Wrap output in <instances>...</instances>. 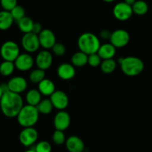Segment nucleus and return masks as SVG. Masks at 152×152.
Listing matches in <instances>:
<instances>
[{"instance_id": "nucleus-5", "label": "nucleus", "mask_w": 152, "mask_h": 152, "mask_svg": "<svg viewBox=\"0 0 152 152\" xmlns=\"http://www.w3.org/2000/svg\"><path fill=\"white\" fill-rule=\"evenodd\" d=\"M20 47L17 43L12 40L5 42L0 49V55L4 61L14 62L20 55Z\"/></svg>"}, {"instance_id": "nucleus-1", "label": "nucleus", "mask_w": 152, "mask_h": 152, "mask_svg": "<svg viewBox=\"0 0 152 152\" xmlns=\"http://www.w3.org/2000/svg\"><path fill=\"white\" fill-rule=\"evenodd\" d=\"M23 106V100L20 94L8 90L4 92L0 99L1 110L8 118L17 117Z\"/></svg>"}, {"instance_id": "nucleus-28", "label": "nucleus", "mask_w": 152, "mask_h": 152, "mask_svg": "<svg viewBox=\"0 0 152 152\" xmlns=\"http://www.w3.org/2000/svg\"><path fill=\"white\" fill-rule=\"evenodd\" d=\"M45 76H46V72L44 70L37 68L31 72L30 75H29V80L33 84H38L40 81L44 79Z\"/></svg>"}, {"instance_id": "nucleus-30", "label": "nucleus", "mask_w": 152, "mask_h": 152, "mask_svg": "<svg viewBox=\"0 0 152 152\" xmlns=\"http://www.w3.org/2000/svg\"><path fill=\"white\" fill-rule=\"evenodd\" d=\"M52 140H53L54 143L58 145H61L64 144L66 140L64 131L55 130L52 134Z\"/></svg>"}, {"instance_id": "nucleus-16", "label": "nucleus", "mask_w": 152, "mask_h": 152, "mask_svg": "<svg viewBox=\"0 0 152 152\" xmlns=\"http://www.w3.org/2000/svg\"><path fill=\"white\" fill-rule=\"evenodd\" d=\"M66 147L69 152H83L84 150V142L79 137L70 136L66 140Z\"/></svg>"}, {"instance_id": "nucleus-23", "label": "nucleus", "mask_w": 152, "mask_h": 152, "mask_svg": "<svg viewBox=\"0 0 152 152\" xmlns=\"http://www.w3.org/2000/svg\"><path fill=\"white\" fill-rule=\"evenodd\" d=\"M133 13L138 16H143L148 11V5L144 0H137L132 5Z\"/></svg>"}, {"instance_id": "nucleus-38", "label": "nucleus", "mask_w": 152, "mask_h": 152, "mask_svg": "<svg viewBox=\"0 0 152 152\" xmlns=\"http://www.w3.org/2000/svg\"><path fill=\"white\" fill-rule=\"evenodd\" d=\"M3 93H4V90L3 89H2V85H0V99H1V98H2V95H3Z\"/></svg>"}, {"instance_id": "nucleus-27", "label": "nucleus", "mask_w": 152, "mask_h": 152, "mask_svg": "<svg viewBox=\"0 0 152 152\" xmlns=\"http://www.w3.org/2000/svg\"><path fill=\"white\" fill-rule=\"evenodd\" d=\"M15 68L14 62L4 61L0 64V74L3 76H9L13 74Z\"/></svg>"}, {"instance_id": "nucleus-8", "label": "nucleus", "mask_w": 152, "mask_h": 152, "mask_svg": "<svg viewBox=\"0 0 152 152\" xmlns=\"http://www.w3.org/2000/svg\"><path fill=\"white\" fill-rule=\"evenodd\" d=\"M113 14L116 20L119 21H126L131 18L134 13L131 5H128L125 2H121L114 6Z\"/></svg>"}, {"instance_id": "nucleus-31", "label": "nucleus", "mask_w": 152, "mask_h": 152, "mask_svg": "<svg viewBox=\"0 0 152 152\" xmlns=\"http://www.w3.org/2000/svg\"><path fill=\"white\" fill-rule=\"evenodd\" d=\"M34 151L36 152H52V145L47 141H40L35 145Z\"/></svg>"}, {"instance_id": "nucleus-36", "label": "nucleus", "mask_w": 152, "mask_h": 152, "mask_svg": "<svg viewBox=\"0 0 152 152\" xmlns=\"http://www.w3.org/2000/svg\"><path fill=\"white\" fill-rule=\"evenodd\" d=\"M111 36V32H110L108 30H103L100 32L101 38L104 40H110Z\"/></svg>"}, {"instance_id": "nucleus-13", "label": "nucleus", "mask_w": 152, "mask_h": 152, "mask_svg": "<svg viewBox=\"0 0 152 152\" xmlns=\"http://www.w3.org/2000/svg\"><path fill=\"white\" fill-rule=\"evenodd\" d=\"M40 46L45 49H52L56 43V37L52 31L50 29H43L41 32L38 34Z\"/></svg>"}, {"instance_id": "nucleus-34", "label": "nucleus", "mask_w": 152, "mask_h": 152, "mask_svg": "<svg viewBox=\"0 0 152 152\" xmlns=\"http://www.w3.org/2000/svg\"><path fill=\"white\" fill-rule=\"evenodd\" d=\"M52 52L57 56H62L66 53V47L63 43H56L52 48Z\"/></svg>"}, {"instance_id": "nucleus-9", "label": "nucleus", "mask_w": 152, "mask_h": 152, "mask_svg": "<svg viewBox=\"0 0 152 152\" xmlns=\"http://www.w3.org/2000/svg\"><path fill=\"white\" fill-rule=\"evenodd\" d=\"M38 139V132L33 127L24 128L19 135L20 143L26 147H29L37 142Z\"/></svg>"}, {"instance_id": "nucleus-11", "label": "nucleus", "mask_w": 152, "mask_h": 152, "mask_svg": "<svg viewBox=\"0 0 152 152\" xmlns=\"http://www.w3.org/2000/svg\"><path fill=\"white\" fill-rule=\"evenodd\" d=\"M71 124L70 115L65 110H59L54 118V126L55 129L65 131Z\"/></svg>"}, {"instance_id": "nucleus-14", "label": "nucleus", "mask_w": 152, "mask_h": 152, "mask_svg": "<svg viewBox=\"0 0 152 152\" xmlns=\"http://www.w3.org/2000/svg\"><path fill=\"white\" fill-rule=\"evenodd\" d=\"M7 87H8V90L10 91L20 94L26 90L28 87V82L21 76H16V77L11 78L8 81Z\"/></svg>"}, {"instance_id": "nucleus-2", "label": "nucleus", "mask_w": 152, "mask_h": 152, "mask_svg": "<svg viewBox=\"0 0 152 152\" xmlns=\"http://www.w3.org/2000/svg\"><path fill=\"white\" fill-rule=\"evenodd\" d=\"M121 70L125 75L131 77L139 75L144 70L145 64L140 58L134 56L121 58L119 59Z\"/></svg>"}, {"instance_id": "nucleus-24", "label": "nucleus", "mask_w": 152, "mask_h": 152, "mask_svg": "<svg viewBox=\"0 0 152 152\" xmlns=\"http://www.w3.org/2000/svg\"><path fill=\"white\" fill-rule=\"evenodd\" d=\"M17 23V25H18L19 29L24 34H26L29 33V32H31L32 28H33V25L34 22L32 20L31 18L26 16V17L22 18L21 20H20Z\"/></svg>"}, {"instance_id": "nucleus-21", "label": "nucleus", "mask_w": 152, "mask_h": 152, "mask_svg": "<svg viewBox=\"0 0 152 152\" xmlns=\"http://www.w3.org/2000/svg\"><path fill=\"white\" fill-rule=\"evenodd\" d=\"M72 64L75 67H82L88 63V55L84 52H77L72 56Z\"/></svg>"}, {"instance_id": "nucleus-25", "label": "nucleus", "mask_w": 152, "mask_h": 152, "mask_svg": "<svg viewBox=\"0 0 152 152\" xmlns=\"http://www.w3.org/2000/svg\"><path fill=\"white\" fill-rule=\"evenodd\" d=\"M53 104L50 99H45L40 101V102L37 104V108L39 113L43 115H48L51 113V112L53 110Z\"/></svg>"}, {"instance_id": "nucleus-15", "label": "nucleus", "mask_w": 152, "mask_h": 152, "mask_svg": "<svg viewBox=\"0 0 152 152\" xmlns=\"http://www.w3.org/2000/svg\"><path fill=\"white\" fill-rule=\"evenodd\" d=\"M35 63L38 68L45 71L50 68L52 66V63H53V56L49 51H41L37 55Z\"/></svg>"}, {"instance_id": "nucleus-37", "label": "nucleus", "mask_w": 152, "mask_h": 152, "mask_svg": "<svg viewBox=\"0 0 152 152\" xmlns=\"http://www.w3.org/2000/svg\"><path fill=\"white\" fill-rule=\"evenodd\" d=\"M136 1H137V0H125V2L126 4H128V5L132 6V5L135 3Z\"/></svg>"}, {"instance_id": "nucleus-26", "label": "nucleus", "mask_w": 152, "mask_h": 152, "mask_svg": "<svg viewBox=\"0 0 152 152\" xmlns=\"http://www.w3.org/2000/svg\"><path fill=\"white\" fill-rule=\"evenodd\" d=\"M101 70L105 74H110L113 72L116 68V62L113 59L103 60L101 63Z\"/></svg>"}, {"instance_id": "nucleus-19", "label": "nucleus", "mask_w": 152, "mask_h": 152, "mask_svg": "<svg viewBox=\"0 0 152 152\" xmlns=\"http://www.w3.org/2000/svg\"><path fill=\"white\" fill-rule=\"evenodd\" d=\"M38 90L41 95L50 96L55 91V85L53 81L48 78H44L38 84Z\"/></svg>"}, {"instance_id": "nucleus-6", "label": "nucleus", "mask_w": 152, "mask_h": 152, "mask_svg": "<svg viewBox=\"0 0 152 152\" xmlns=\"http://www.w3.org/2000/svg\"><path fill=\"white\" fill-rule=\"evenodd\" d=\"M130 37L129 33L124 29H117L111 33L110 43L116 49H120L126 46L129 43Z\"/></svg>"}, {"instance_id": "nucleus-20", "label": "nucleus", "mask_w": 152, "mask_h": 152, "mask_svg": "<svg viewBox=\"0 0 152 152\" xmlns=\"http://www.w3.org/2000/svg\"><path fill=\"white\" fill-rule=\"evenodd\" d=\"M14 20L11 12L8 11H0V30H8L12 26Z\"/></svg>"}, {"instance_id": "nucleus-4", "label": "nucleus", "mask_w": 152, "mask_h": 152, "mask_svg": "<svg viewBox=\"0 0 152 152\" xmlns=\"http://www.w3.org/2000/svg\"><path fill=\"white\" fill-rule=\"evenodd\" d=\"M40 113L37 108L32 105H24L17 116V122L23 128L33 127L39 119Z\"/></svg>"}, {"instance_id": "nucleus-18", "label": "nucleus", "mask_w": 152, "mask_h": 152, "mask_svg": "<svg viewBox=\"0 0 152 152\" xmlns=\"http://www.w3.org/2000/svg\"><path fill=\"white\" fill-rule=\"evenodd\" d=\"M116 48L109 43L101 45L97 53L102 60L112 59L116 55Z\"/></svg>"}, {"instance_id": "nucleus-35", "label": "nucleus", "mask_w": 152, "mask_h": 152, "mask_svg": "<svg viewBox=\"0 0 152 152\" xmlns=\"http://www.w3.org/2000/svg\"><path fill=\"white\" fill-rule=\"evenodd\" d=\"M43 31V27H42V25L40 24V23L38 22H36V23H34L33 28H32V33L35 34H39L40 32Z\"/></svg>"}, {"instance_id": "nucleus-29", "label": "nucleus", "mask_w": 152, "mask_h": 152, "mask_svg": "<svg viewBox=\"0 0 152 152\" xmlns=\"http://www.w3.org/2000/svg\"><path fill=\"white\" fill-rule=\"evenodd\" d=\"M10 12H11L14 21L18 22L22 18L26 17V11H25V8L23 6H21V5H17Z\"/></svg>"}, {"instance_id": "nucleus-3", "label": "nucleus", "mask_w": 152, "mask_h": 152, "mask_svg": "<svg viewBox=\"0 0 152 152\" xmlns=\"http://www.w3.org/2000/svg\"><path fill=\"white\" fill-rule=\"evenodd\" d=\"M78 46L81 52L89 55L97 53L101 43L96 34L90 32H86L80 35L78 40Z\"/></svg>"}, {"instance_id": "nucleus-17", "label": "nucleus", "mask_w": 152, "mask_h": 152, "mask_svg": "<svg viewBox=\"0 0 152 152\" xmlns=\"http://www.w3.org/2000/svg\"><path fill=\"white\" fill-rule=\"evenodd\" d=\"M57 73L60 78L64 81H69L74 78L76 72L72 64L69 63H63L58 66Z\"/></svg>"}, {"instance_id": "nucleus-39", "label": "nucleus", "mask_w": 152, "mask_h": 152, "mask_svg": "<svg viewBox=\"0 0 152 152\" xmlns=\"http://www.w3.org/2000/svg\"><path fill=\"white\" fill-rule=\"evenodd\" d=\"M103 1L105 2H107V3H110V2H114L115 0H103Z\"/></svg>"}, {"instance_id": "nucleus-12", "label": "nucleus", "mask_w": 152, "mask_h": 152, "mask_svg": "<svg viewBox=\"0 0 152 152\" xmlns=\"http://www.w3.org/2000/svg\"><path fill=\"white\" fill-rule=\"evenodd\" d=\"M14 63L17 69L22 72H26L33 67L34 60L29 53H23L20 54Z\"/></svg>"}, {"instance_id": "nucleus-33", "label": "nucleus", "mask_w": 152, "mask_h": 152, "mask_svg": "<svg viewBox=\"0 0 152 152\" xmlns=\"http://www.w3.org/2000/svg\"><path fill=\"white\" fill-rule=\"evenodd\" d=\"M0 4L3 10L11 11L17 5V0H0Z\"/></svg>"}, {"instance_id": "nucleus-10", "label": "nucleus", "mask_w": 152, "mask_h": 152, "mask_svg": "<svg viewBox=\"0 0 152 152\" xmlns=\"http://www.w3.org/2000/svg\"><path fill=\"white\" fill-rule=\"evenodd\" d=\"M50 100L54 107L59 110H64L69 104L68 96L62 90H55L50 96Z\"/></svg>"}, {"instance_id": "nucleus-32", "label": "nucleus", "mask_w": 152, "mask_h": 152, "mask_svg": "<svg viewBox=\"0 0 152 152\" xmlns=\"http://www.w3.org/2000/svg\"><path fill=\"white\" fill-rule=\"evenodd\" d=\"M102 58H100L98 53L91 54L88 55V63L87 64L92 67H98L101 65Z\"/></svg>"}, {"instance_id": "nucleus-7", "label": "nucleus", "mask_w": 152, "mask_h": 152, "mask_svg": "<svg viewBox=\"0 0 152 152\" xmlns=\"http://www.w3.org/2000/svg\"><path fill=\"white\" fill-rule=\"evenodd\" d=\"M21 44L25 51H26L28 53L37 52L40 46L38 35L32 32L24 34L22 37Z\"/></svg>"}, {"instance_id": "nucleus-22", "label": "nucleus", "mask_w": 152, "mask_h": 152, "mask_svg": "<svg viewBox=\"0 0 152 152\" xmlns=\"http://www.w3.org/2000/svg\"><path fill=\"white\" fill-rule=\"evenodd\" d=\"M26 100L28 104L37 107L40 102L41 99V93L38 90H30L26 96Z\"/></svg>"}, {"instance_id": "nucleus-40", "label": "nucleus", "mask_w": 152, "mask_h": 152, "mask_svg": "<svg viewBox=\"0 0 152 152\" xmlns=\"http://www.w3.org/2000/svg\"><path fill=\"white\" fill-rule=\"evenodd\" d=\"M24 152H36V151H34V149H29V150L26 151Z\"/></svg>"}]
</instances>
